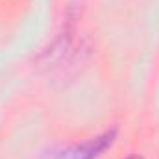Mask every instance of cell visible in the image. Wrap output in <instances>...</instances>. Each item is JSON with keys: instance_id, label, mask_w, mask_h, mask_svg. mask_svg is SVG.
<instances>
[{"instance_id": "obj_1", "label": "cell", "mask_w": 159, "mask_h": 159, "mask_svg": "<svg viewBox=\"0 0 159 159\" xmlns=\"http://www.w3.org/2000/svg\"><path fill=\"white\" fill-rule=\"evenodd\" d=\"M117 131L107 129L89 141H83L78 144H65V146H54L41 154L39 159H96L100 157L113 143H115Z\"/></svg>"}, {"instance_id": "obj_2", "label": "cell", "mask_w": 159, "mask_h": 159, "mask_svg": "<svg viewBox=\"0 0 159 159\" xmlns=\"http://www.w3.org/2000/svg\"><path fill=\"white\" fill-rule=\"evenodd\" d=\"M128 159H143V157H139V156H129Z\"/></svg>"}]
</instances>
